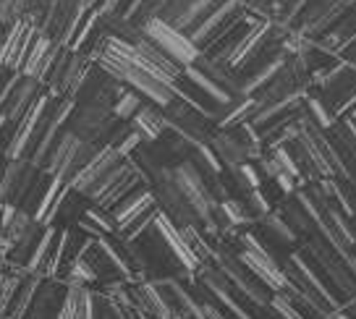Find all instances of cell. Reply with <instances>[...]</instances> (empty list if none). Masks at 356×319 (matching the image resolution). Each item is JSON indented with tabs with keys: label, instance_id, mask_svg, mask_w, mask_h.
<instances>
[{
	"label": "cell",
	"instance_id": "obj_1",
	"mask_svg": "<svg viewBox=\"0 0 356 319\" xmlns=\"http://www.w3.org/2000/svg\"><path fill=\"white\" fill-rule=\"evenodd\" d=\"M142 34H145L155 47H160L170 60H176L181 68L197 63V58H200V47L191 42L189 34L176 29L173 24L165 22V19H160V16L147 19V22L142 24Z\"/></svg>",
	"mask_w": 356,
	"mask_h": 319
},
{
	"label": "cell",
	"instance_id": "obj_2",
	"mask_svg": "<svg viewBox=\"0 0 356 319\" xmlns=\"http://www.w3.org/2000/svg\"><path fill=\"white\" fill-rule=\"evenodd\" d=\"M37 34H40V26H37L26 13L19 16V19H13V22L6 26V37L0 40V66L19 71L24 56H26V50L32 47Z\"/></svg>",
	"mask_w": 356,
	"mask_h": 319
},
{
	"label": "cell",
	"instance_id": "obj_3",
	"mask_svg": "<svg viewBox=\"0 0 356 319\" xmlns=\"http://www.w3.org/2000/svg\"><path fill=\"white\" fill-rule=\"evenodd\" d=\"M131 44H134V63H136V66H142L147 74H152V76H157L160 81L176 87L178 76L184 74V68L178 66L176 60H170L160 47H155V44L147 40L145 34H142L139 40H134Z\"/></svg>",
	"mask_w": 356,
	"mask_h": 319
},
{
	"label": "cell",
	"instance_id": "obj_4",
	"mask_svg": "<svg viewBox=\"0 0 356 319\" xmlns=\"http://www.w3.org/2000/svg\"><path fill=\"white\" fill-rule=\"evenodd\" d=\"M118 81H123V84H129V87H134L139 95H145L147 99H152L155 105H160V108H168L170 102H173V97H176V87H170V84H165V81H160L157 76H152V74H147L142 66H136V63H129V66L123 68V74Z\"/></svg>",
	"mask_w": 356,
	"mask_h": 319
},
{
	"label": "cell",
	"instance_id": "obj_5",
	"mask_svg": "<svg viewBox=\"0 0 356 319\" xmlns=\"http://www.w3.org/2000/svg\"><path fill=\"white\" fill-rule=\"evenodd\" d=\"M121 160H123V154L118 152V147H113V144H105V147H100V149H97V154L89 160L87 165L74 173V178L68 181V186H71V191L87 194L89 188L95 186V183H97V181H100V178L108 173V170H113V167L118 165Z\"/></svg>",
	"mask_w": 356,
	"mask_h": 319
},
{
	"label": "cell",
	"instance_id": "obj_6",
	"mask_svg": "<svg viewBox=\"0 0 356 319\" xmlns=\"http://www.w3.org/2000/svg\"><path fill=\"white\" fill-rule=\"evenodd\" d=\"M246 243H249V249L241 254V262H244L270 291H286V288H289V277H286V272L280 270L278 264L273 262V256H267L265 249H259V243L252 241V238Z\"/></svg>",
	"mask_w": 356,
	"mask_h": 319
},
{
	"label": "cell",
	"instance_id": "obj_7",
	"mask_svg": "<svg viewBox=\"0 0 356 319\" xmlns=\"http://www.w3.org/2000/svg\"><path fill=\"white\" fill-rule=\"evenodd\" d=\"M173 181H176V188L181 191V197L191 204V209L200 215L202 220H210V194H207V186L202 183V178L197 176V170L191 165H181L176 167L173 173Z\"/></svg>",
	"mask_w": 356,
	"mask_h": 319
},
{
	"label": "cell",
	"instance_id": "obj_8",
	"mask_svg": "<svg viewBox=\"0 0 356 319\" xmlns=\"http://www.w3.org/2000/svg\"><path fill=\"white\" fill-rule=\"evenodd\" d=\"M34 163L29 160H24V157H16L11 160V165L6 167V176H3V183H0V199H22L29 186H32V170H34Z\"/></svg>",
	"mask_w": 356,
	"mask_h": 319
},
{
	"label": "cell",
	"instance_id": "obj_9",
	"mask_svg": "<svg viewBox=\"0 0 356 319\" xmlns=\"http://www.w3.org/2000/svg\"><path fill=\"white\" fill-rule=\"evenodd\" d=\"M58 319H95L92 311V296L81 283H71V288L66 291V298L60 304Z\"/></svg>",
	"mask_w": 356,
	"mask_h": 319
},
{
	"label": "cell",
	"instance_id": "obj_10",
	"mask_svg": "<svg viewBox=\"0 0 356 319\" xmlns=\"http://www.w3.org/2000/svg\"><path fill=\"white\" fill-rule=\"evenodd\" d=\"M155 222H157V231L163 233V238L168 241V246H170V252L176 254L181 262L186 264L189 270H194V267H200V259H197V254L189 249V243L184 241V236H181V231H176L173 228V222L168 220V218H163V215H155Z\"/></svg>",
	"mask_w": 356,
	"mask_h": 319
},
{
	"label": "cell",
	"instance_id": "obj_11",
	"mask_svg": "<svg viewBox=\"0 0 356 319\" xmlns=\"http://www.w3.org/2000/svg\"><path fill=\"white\" fill-rule=\"evenodd\" d=\"M168 121L155 111V108H149V105H142L139 111L131 115V129L136 133H142V139H157L160 133L165 131Z\"/></svg>",
	"mask_w": 356,
	"mask_h": 319
},
{
	"label": "cell",
	"instance_id": "obj_12",
	"mask_svg": "<svg viewBox=\"0 0 356 319\" xmlns=\"http://www.w3.org/2000/svg\"><path fill=\"white\" fill-rule=\"evenodd\" d=\"M152 204H155V199H152V194H147V191L139 194V197L129 199V202H123V204H118V207H115V222H118V228H121V231L131 228L134 222L139 220Z\"/></svg>",
	"mask_w": 356,
	"mask_h": 319
},
{
	"label": "cell",
	"instance_id": "obj_13",
	"mask_svg": "<svg viewBox=\"0 0 356 319\" xmlns=\"http://www.w3.org/2000/svg\"><path fill=\"white\" fill-rule=\"evenodd\" d=\"M53 37H47V34H37L34 37V42H32V47L26 50V56H24V60H22V68H19V74H24V76H37V71H40V66H42V60H44V56L50 53V47H53Z\"/></svg>",
	"mask_w": 356,
	"mask_h": 319
},
{
	"label": "cell",
	"instance_id": "obj_14",
	"mask_svg": "<svg viewBox=\"0 0 356 319\" xmlns=\"http://www.w3.org/2000/svg\"><path fill=\"white\" fill-rule=\"evenodd\" d=\"M37 286L40 280H29V283H19V291L11 301V311H8V319H26V314L32 311L34 304V293H37Z\"/></svg>",
	"mask_w": 356,
	"mask_h": 319
},
{
	"label": "cell",
	"instance_id": "obj_15",
	"mask_svg": "<svg viewBox=\"0 0 356 319\" xmlns=\"http://www.w3.org/2000/svg\"><path fill=\"white\" fill-rule=\"evenodd\" d=\"M58 233L53 231V228H47V231L40 236V241H37V249H34L32 259L26 262V270L29 272H37L40 267H44V262H47V256H50V252H53V243H56Z\"/></svg>",
	"mask_w": 356,
	"mask_h": 319
},
{
	"label": "cell",
	"instance_id": "obj_16",
	"mask_svg": "<svg viewBox=\"0 0 356 319\" xmlns=\"http://www.w3.org/2000/svg\"><path fill=\"white\" fill-rule=\"evenodd\" d=\"M142 108V97H139V92H121L118 99L113 102V115L118 118V121H131V115Z\"/></svg>",
	"mask_w": 356,
	"mask_h": 319
},
{
	"label": "cell",
	"instance_id": "obj_17",
	"mask_svg": "<svg viewBox=\"0 0 356 319\" xmlns=\"http://www.w3.org/2000/svg\"><path fill=\"white\" fill-rule=\"evenodd\" d=\"M184 74H186V76H189L191 81L197 84V87L204 89L207 95H212V97H215V99H220V102H228V95H225V92H222V89L218 87V84H215L212 79L204 76V74H202V71H200V68H197V66H194V63H191V66H184Z\"/></svg>",
	"mask_w": 356,
	"mask_h": 319
},
{
	"label": "cell",
	"instance_id": "obj_18",
	"mask_svg": "<svg viewBox=\"0 0 356 319\" xmlns=\"http://www.w3.org/2000/svg\"><path fill=\"white\" fill-rule=\"evenodd\" d=\"M19 277L13 275H0V319H6L8 314V306H11L13 296H16V291H19Z\"/></svg>",
	"mask_w": 356,
	"mask_h": 319
},
{
	"label": "cell",
	"instance_id": "obj_19",
	"mask_svg": "<svg viewBox=\"0 0 356 319\" xmlns=\"http://www.w3.org/2000/svg\"><path fill=\"white\" fill-rule=\"evenodd\" d=\"M68 280L71 283H92L95 280V270H92V264L84 262V256H76L74 264H71V272H68Z\"/></svg>",
	"mask_w": 356,
	"mask_h": 319
},
{
	"label": "cell",
	"instance_id": "obj_20",
	"mask_svg": "<svg viewBox=\"0 0 356 319\" xmlns=\"http://www.w3.org/2000/svg\"><path fill=\"white\" fill-rule=\"evenodd\" d=\"M273 306L278 309V311H280V314H283L286 319H304V317L299 314V311H296V309L291 306L289 301H283V298H273Z\"/></svg>",
	"mask_w": 356,
	"mask_h": 319
},
{
	"label": "cell",
	"instance_id": "obj_21",
	"mask_svg": "<svg viewBox=\"0 0 356 319\" xmlns=\"http://www.w3.org/2000/svg\"><path fill=\"white\" fill-rule=\"evenodd\" d=\"M79 3H81V6H84V8H95V6H97V3H100V0H79Z\"/></svg>",
	"mask_w": 356,
	"mask_h": 319
},
{
	"label": "cell",
	"instance_id": "obj_22",
	"mask_svg": "<svg viewBox=\"0 0 356 319\" xmlns=\"http://www.w3.org/2000/svg\"><path fill=\"white\" fill-rule=\"evenodd\" d=\"M3 123H6V118H3V115H0V129H3Z\"/></svg>",
	"mask_w": 356,
	"mask_h": 319
},
{
	"label": "cell",
	"instance_id": "obj_23",
	"mask_svg": "<svg viewBox=\"0 0 356 319\" xmlns=\"http://www.w3.org/2000/svg\"><path fill=\"white\" fill-rule=\"evenodd\" d=\"M351 267H354V272H356V259H351Z\"/></svg>",
	"mask_w": 356,
	"mask_h": 319
},
{
	"label": "cell",
	"instance_id": "obj_24",
	"mask_svg": "<svg viewBox=\"0 0 356 319\" xmlns=\"http://www.w3.org/2000/svg\"><path fill=\"white\" fill-rule=\"evenodd\" d=\"M333 319H348V317H343V314H338V317H333Z\"/></svg>",
	"mask_w": 356,
	"mask_h": 319
},
{
	"label": "cell",
	"instance_id": "obj_25",
	"mask_svg": "<svg viewBox=\"0 0 356 319\" xmlns=\"http://www.w3.org/2000/svg\"><path fill=\"white\" fill-rule=\"evenodd\" d=\"M0 212H3V204H0Z\"/></svg>",
	"mask_w": 356,
	"mask_h": 319
}]
</instances>
